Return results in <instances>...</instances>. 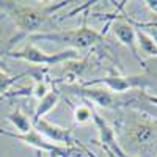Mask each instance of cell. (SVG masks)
Returning a JSON list of instances; mask_svg holds the SVG:
<instances>
[{"label": "cell", "instance_id": "cell-1", "mask_svg": "<svg viewBox=\"0 0 157 157\" xmlns=\"http://www.w3.org/2000/svg\"><path fill=\"white\" fill-rule=\"evenodd\" d=\"M0 8L3 13H6V16L13 19L14 25L19 29V35L16 38H13L10 44L17 43L22 36H30L35 35V32L41 30L43 25L46 24H54V16H52V8H32L19 5L16 2H0Z\"/></svg>", "mask_w": 157, "mask_h": 157}, {"label": "cell", "instance_id": "cell-2", "mask_svg": "<svg viewBox=\"0 0 157 157\" xmlns=\"http://www.w3.org/2000/svg\"><path fill=\"white\" fill-rule=\"evenodd\" d=\"M29 38L30 41H50L61 46H68L77 52L93 47L104 41V35L90 27H80L72 30H52L44 33H35L30 35Z\"/></svg>", "mask_w": 157, "mask_h": 157}, {"label": "cell", "instance_id": "cell-3", "mask_svg": "<svg viewBox=\"0 0 157 157\" xmlns=\"http://www.w3.org/2000/svg\"><path fill=\"white\" fill-rule=\"evenodd\" d=\"M124 151L135 152H152L157 148V123L149 118H140L130 123L127 132H124ZM130 155V154H129Z\"/></svg>", "mask_w": 157, "mask_h": 157}, {"label": "cell", "instance_id": "cell-4", "mask_svg": "<svg viewBox=\"0 0 157 157\" xmlns=\"http://www.w3.org/2000/svg\"><path fill=\"white\" fill-rule=\"evenodd\" d=\"M6 57L10 58H19V60H25L33 64H44V66H54V64H60L64 61H71V60H77L80 58V54L74 49H66V50H60L55 54H47V52L41 50L39 47H36L35 44H29L21 50H13L8 52Z\"/></svg>", "mask_w": 157, "mask_h": 157}, {"label": "cell", "instance_id": "cell-5", "mask_svg": "<svg viewBox=\"0 0 157 157\" xmlns=\"http://www.w3.org/2000/svg\"><path fill=\"white\" fill-rule=\"evenodd\" d=\"M0 135L14 138L17 141H22V143H25V145L39 149V151L49 152L52 157H71V155H75V154H82V151L77 149V148L58 146V145H55V143L49 141L46 137H43L41 134H39L35 127L30 129L27 134H17V132H11V130H6V129H0Z\"/></svg>", "mask_w": 157, "mask_h": 157}, {"label": "cell", "instance_id": "cell-6", "mask_svg": "<svg viewBox=\"0 0 157 157\" xmlns=\"http://www.w3.org/2000/svg\"><path fill=\"white\" fill-rule=\"evenodd\" d=\"M98 85L105 86L115 94H120V93H126L129 90H137V88L145 90L149 86V80L143 75H121L112 71L109 75L102 78H93V80L82 83V86H98Z\"/></svg>", "mask_w": 157, "mask_h": 157}, {"label": "cell", "instance_id": "cell-7", "mask_svg": "<svg viewBox=\"0 0 157 157\" xmlns=\"http://www.w3.org/2000/svg\"><path fill=\"white\" fill-rule=\"evenodd\" d=\"M72 94L75 96H82L83 99L96 104V105L102 109H120L126 105V101L120 99L115 93H112L107 88H101V86H69L68 88Z\"/></svg>", "mask_w": 157, "mask_h": 157}, {"label": "cell", "instance_id": "cell-8", "mask_svg": "<svg viewBox=\"0 0 157 157\" xmlns=\"http://www.w3.org/2000/svg\"><path fill=\"white\" fill-rule=\"evenodd\" d=\"M33 127H35L43 137H46L47 140H50L52 143H61V145L69 146V148H74V146L78 145V146H80V148L88 154V157H94L93 152H90L83 145H80V141L75 140V138L72 137L71 129H64V127H61V126H57V124L50 123V121H46L44 118H41V120H38V121H33Z\"/></svg>", "mask_w": 157, "mask_h": 157}, {"label": "cell", "instance_id": "cell-9", "mask_svg": "<svg viewBox=\"0 0 157 157\" xmlns=\"http://www.w3.org/2000/svg\"><path fill=\"white\" fill-rule=\"evenodd\" d=\"M91 113H93V123L98 129V134H99V145L102 146V149H107L110 152H113L116 157H132V155H129L123 146L120 145V141H118L116 138V132H115V129L109 126V123L104 120V116H101L96 109L91 105Z\"/></svg>", "mask_w": 157, "mask_h": 157}, {"label": "cell", "instance_id": "cell-10", "mask_svg": "<svg viewBox=\"0 0 157 157\" xmlns=\"http://www.w3.org/2000/svg\"><path fill=\"white\" fill-rule=\"evenodd\" d=\"M113 33L120 41L132 52L134 58L140 64H143V60L138 54V44H137V30L134 29V24L130 21H118L113 24Z\"/></svg>", "mask_w": 157, "mask_h": 157}, {"label": "cell", "instance_id": "cell-11", "mask_svg": "<svg viewBox=\"0 0 157 157\" xmlns=\"http://www.w3.org/2000/svg\"><path fill=\"white\" fill-rule=\"evenodd\" d=\"M60 94H61V93H60L58 90H50L44 98L39 99L38 105H36V109H35V113H33V116H32V123L41 120L46 113H49L52 109H54L57 104H58Z\"/></svg>", "mask_w": 157, "mask_h": 157}, {"label": "cell", "instance_id": "cell-12", "mask_svg": "<svg viewBox=\"0 0 157 157\" xmlns=\"http://www.w3.org/2000/svg\"><path fill=\"white\" fill-rule=\"evenodd\" d=\"M6 120L14 126V129L17 130V134H27L30 129H33V123H32V118H29L25 115L19 107H16L13 110L8 116Z\"/></svg>", "mask_w": 157, "mask_h": 157}, {"label": "cell", "instance_id": "cell-13", "mask_svg": "<svg viewBox=\"0 0 157 157\" xmlns=\"http://www.w3.org/2000/svg\"><path fill=\"white\" fill-rule=\"evenodd\" d=\"M137 44L138 47L149 57H157V44L151 39V36L141 30H137Z\"/></svg>", "mask_w": 157, "mask_h": 157}, {"label": "cell", "instance_id": "cell-14", "mask_svg": "<svg viewBox=\"0 0 157 157\" xmlns=\"http://www.w3.org/2000/svg\"><path fill=\"white\" fill-rule=\"evenodd\" d=\"M29 74H32V71H30V72H29V71H27V72H22V74H17V75H8L5 71L0 69V94L8 93V90H10V86H11L13 83H16L19 78L29 75Z\"/></svg>", "mask_w": 157, "mask_h": 157}, {"label": "cell", "instance_id": "cell-15", "mask_svg": "<svg viewBox=\"0 0 157 157\" xmlns=\"http://www.w3.org/2000/svg\"><path fill=\"white\" fill-rule=\"evenodd\" d=\"M91 118H93V113H91V105H78L74 109V120L78 124H85L88 123Z\"/></svg>", "mask_w": 157, "mask_h": 157}, {"label": "cell", "instance_id": "cell-16", "mask_svg": "<svg viewBox=\"0 0 157 157\" xmlns=\"http://www.w3.org/2000/svg\"><path fill=\"white\" fill-rule=\"evenodd\" d=\"M49 86H47V83L43 80V78H39V80H36L35 82V85H33V88H32V94L33 96H36L38 99H41V98H44L47 93H49Z\"/></svg>", "mask_w": 157, "mask_h": 157}, {"label": "cell", "instance_id": "cell-17", "mask_svg": "<svg viewBox=\"0 0 157 157\" xmlns=\"http://www.w3.org/2000/svg\"><path fill=\"white\" fill-rule=\"evenodd\" d=\"M32 94V88H22V90H17V91H8V93H3L0 94V102L5 101V99H10V98H17V96H29Z\"/></svg>", "mask_w": 157, "mask_h": 157}, {"label": "cell", "instance_id": "cell-18", "mask_svg": "<svg viewBox=\"0 0 157 157\" xmlns=\"http://www.w3.org/2000/svg\"><path fill=\"white\" fill-rule=\"evenodd\" d=\"M146 27H149V36L151 39L157 44V22H151V24H146Z\"/></svg>", "mask_w": 157, "mask_h": 157}, {"label": "cell", "instance_id": "cell-19", "mask_svg": "<svg viewBox=\"0 0 157 157\" xmlns=\"http://www.w3.org/2000/svg\"><path fill=\"white\" fill-rule=\"evenodd\" d=\"M145 3H146V6L152 13H155V14H157V0H148V2H145Z\"/></svg>", "mask_w": 157, "mask_h": 157}, {"label": "cell", "instance_id": "cell-20", "mask_svg": "<svg viewBox=\"0 0 157 157\" xmlns=\"http://www.w3.org/2000/svg\"><path fill=\"white\" fill-rule=\"evenodd\" d=\"M143 96H145L151 104H154V105H157V96L155 94H149V93H145V94H143Z\"/></svg>", "mask_w": 157, "mask_h": 157}, {"label": "cell", "instance_id": "cell-21", "mask_svg": "<svg viewBox=\"0 0 157 157\" xmlns=\"http://www.w3.org/2000/svg\"><path fill=\"white\" fill-rule=\"evenodd\" d=\"M0 69H2V71H5V72H6V74H8V72H10V69H8V68H6V64H5V63H3V61H2V60H0Z\"/></svg>", "mask_w": 157, "mask_h": 157}, {"label": "cell", "instance_id": "cell-22", "mask_svg": "<svg viewBox=\"0 0 157 157\" xmlns=\"http://www.w3.org/2000/svg\"><path fill=\"white\" fill-rule=\"evenodd\" d=\"M8 16H6V13H3V11H0V22H2L3 19H6Z\"/></svg>", "mask_w": 157, "mask_h": 157}, {"label": "cell", "instance_id": "cell-23", "mask_svg": "<svg viewBox=\"0 0 157 157\" xmlns=\"http://www.w3.org/2000/svg\"><path fill=\"white\" fill-rule=\"evenodd\" d=\"M105 152H107V155H109V157H116L113 152H110V151H107V149H105Z\"/></svg>", "mask_w": 157, "mask_h": 157}, {"label": "cell", "instance_id": "cell-24", "mask_svg": "<svg viewBox=\"0 0 157 157\" xmlns=\"http://www.w3.org/2000/svg\"><path fill=\"white\" fill-rule=\"evenodd\" d=\"M38 157H41V155H39V154H38Z\"/></svg>", "mask_w": 157, "mask_h": 157}]
</instances>
